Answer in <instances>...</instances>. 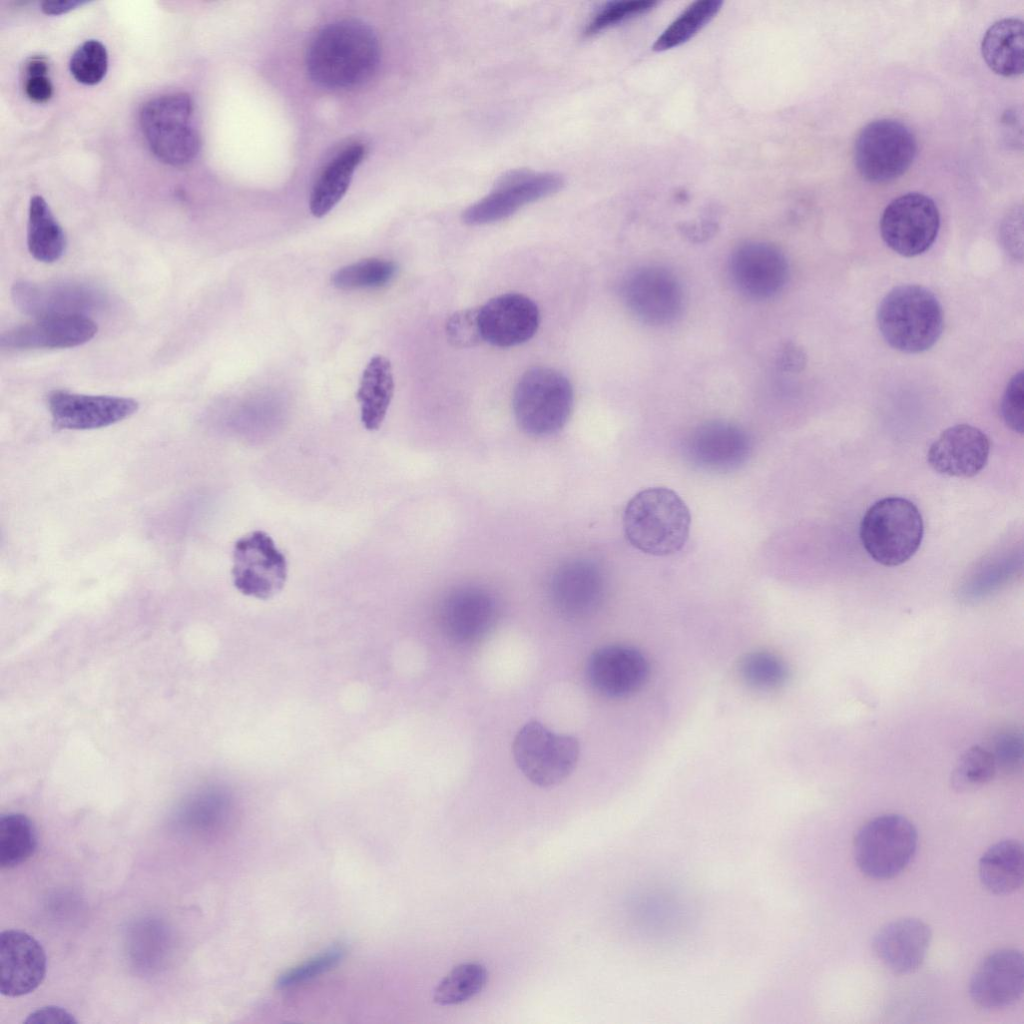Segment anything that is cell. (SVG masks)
I'll return each instance as SVG.
<instances>
[{
	"mask_svg": "<svg viewBox=\"0 0 1024 1024\" xmlns=\"http://www.w3.org/2000/svg\"><path fill=\"white\" fill-rule=\"evenodd\" d=\"M380 46L365 23L344 19L322 28L311 41L306 66L311 79L330 89H348L368 81L376 72Z\"/></svg>",
	"mask_w": 1024,
	"mask_h": 1024,
	"instance_id": "cell-1",
	"label": "cell"
},
{
	"mask_svg": "<svg viewBox=\"0 0 1024 1024\" xmlns=\"http://www.w3.org/2000/svg\"><path fill=\"white\" fill-rule=\"evenodd\" d=\"M691 526L689 508L667 487H649L636 493L623 513L628 542L643 553L667 556L686 544Z\"/></svg>",
	"mask_w": 1024,
	"mask_h": 1024,
	"instance_id": "cell-2",
	"label": "cell"
},
{
	"mask_svg": "<svg viewBox=\"0 0 1024 1024\" xmlns=\"http://www.w3.org/2000/svg\"><path fill=\"white\" fill-rule=\"evenodd\" d=\"M877 325L884 340L905 353L930 349L943 330V311L927 288L906 284L889 291L878 306Z\"/></svg>",
	"mask_w": 1024,
	"mask_h": 1024,
	"instance_id": "cell-3",
	"label": "cell"
},
{
	"mask_svg": "<svg viewBox=\"0 0 1024 1024\" xmlns=\"http://www.w3.org/2000/svg\"><path fill=\"white\" fill-rule=\"evenodd\" d=\"M924 524L910 500L890 496L873 503L860 523V539L869 556L884 566L908 561L923 539Z\"/></svg>",
	"mask_w": 1024,
	"mask_h": 1024,
	"instance_id": "cell-4",
	"label": "cell"
},
{
	"mask_svg": "<svg viewBox=\"0 0 1024 1024\" xmlns=\"http://www.w3.org/2000/svg\"><path fill=\"white\" fill-rule=\"evenodd\" d=\"M193 111V101L185 92L160 95L142 106L140 127L150 150L160 161L182 166L197 156L200 136Z\"/></svg>",
	"mask_w": 1024,
	"mask_h": 1024,
	"instance_id": "cell-5",
	"label": "cell"
},
{
	"mask_svg": "<svg viewBox=\"0 0 1024 1024\" xmlns=\"http://www.w3.org/2000/svg\"><path fill=\"white\" fill-rule=\"evenodd\" d=\"M574 404L570 381L549 367H533L519 379L513 392V412L526 434L546 437L560 431Z\"/></svg>",
	"mask_w": 1024,
	"mask_h": 1024,
	"instance_id": "cell-6",
	"label": "cell"
},
{
	"mask_svg": "<svg viewBox=\"0 0 1024 1024\" xmlns=\"http://www.w3.org/2000/svg\"><path fill=\"white\" fill-rule=\"evenodd\" d=\"M917 845L918 833L911 821L902 815L885 814L858 830L853 855L864 875L884 880L897 876L908 866Z\"/></svg>",
	"mask_w": 1024,
	"mask_h": 1024,
	"instance_id": "cell-7",
	"label": "cell"
},
{
	"mask_svg": "<svg viewBox=\"0 0 1024 1024\" xmlns=\"http://www.w3.org/2000/svg\"><path fill=\"white\" fill-rule=\"evenodd\" d=\"M916 153V138L909 127L898 120L882 118L869 122L858 133L853 157L865 180L882 183L905 173Z\"/></svg>",
	"mask_w": 1024,
	"mask_h": 1024,
	"instance_id": "cell-8",
	"label": "cell"
},
{
	"mask_svg": "<svg viewBox=\"0 0 1024 1024\" xmlns=\"http://www.w3.org/2000/svg\"><path fill=\"white\" fill-rule=\"evenodd\" d=\"M519 770L533 784L551 787L574 770L579 743L570 735L556 733L538 721H530L516 733L512 745Z\"/></svg>",
	"mask_w": 1024,
	"mask_h": 1024,
	"instance_id": "cell-9",
	"label": "cell"
},
{
	"mask_svg": "<svg viewBox=\"0 0 1024 1024\" xmlns=\"http://www.w3.org/2000/svg\"><path fill=\"white\" fill-rule=\"evenodd\" d=\"M940 228L937 205L927 195L910 192L893 199L884 209L880 231L884 242L904 257L927 251Z\"/></svg>",
	"mask_w": 1024,
	"mask_h": 1024,
	"instance_id": "cell-10",
	"label": "cell"
},
{
	"mask_svg": "<svg viewBox=\"0 0 1024 1024\" xmlns=\"http://www.w3.org/2000/svg\"><path fill=\"white\" fill-rule=\"evenodd\" d=\"M234 586L246 596L267 600L278 594L287 578V561L265 532L253 531L238 539L233 549Z\"/></svg>",
	"mask_w": 1024,
	"mask_h": 1024,
	"instance_id": "cell-11",
	"label": "cell"
},
{
	"mask_svg": "<svg viewBox=\"0 0 1024 1024\" xmlns=\"http://www.w3.org/2000/svg\"><path fill=\"white\" fill-rule=\"evenodd\" d=\"M563 184V178L552 172L510 171L489 194L463 212L462 220L473 226L501 221L525 205L557 192Z\"/></svg>",
	"mask_w": 1024,
	"mask_h": 1024,
	"instance_id": "cell-12",
	"label": "cell"
},
{
	"mask_svg": "<svg viewBox=\"0 0 1024 1024\" xmlns=\"http://www.w3.org/2000/svg\"><path fill=\"white\" fill-rule=\"evenodd\" d=\"M14 305L36 319L61 316H87L103 306L105 296L94 286L74 282H34L20 280L11 289Z\"/></svg>",
	"mask_w": 1024,
	"mask_h": 1024,
	"instance_id": "cell-13",
	"label": "cell"
},
{
	"mask_svg": "<svg viewBox=\"0 0 1024 1024\" xmlns=\"http://www.w3.org/2000/svg\"><path fill=\"white\" fill-rule=\"evenodd\" d=\"M753 450L750 435L726 420H711L697 426L687 437L684 451L689 462L704 471L727 473L739 469Z\"/></svg>",
	"mask_w": 1024,
	"mask_h": 1024,
	"instance_id": "cell-14",
	"label": "cell"
},
{
	"mask_svg": "<svg viewBox=\"0 0 1024 1024\" xmlns=\"http://www.w3.org/2000/svg\"><path fill=\"white\" fill-rule=\"evenodd\" d=\"M623 298L630 311L650 325L672 323L683 309V290L673 273L658 266L633 271L623 284Z\"/></svg>",
	"mask_w": 1024,
	"mask_h": 1024,
	"instance_id": "cell-15",
	"label": "cell"
},
{
	"mask_svg": "<svg viewBox=\"0 0 1024 1024\" xmlns=\"http://www.w3.org/2000/svg\"><path fill=\"white\" fill-rule=\"evenodd\" d=\"M498 608L494 597L477 586H462L449 592L439 610L440 627L454 644L471 646L481 642L494 628Z\"/></svg>",
	"mask_w": 1024,
	"mask_h": 1024,
	"instance_id": "cell-16",
	"label": "cell"
},
{
	"mask_svg": "<svg viewBox=\"0 0 1024 1024\" xmlns=\"http://www.w3.org/2000/svg\"><path fill=\"white\" fill-rule=\"evenodd\" d=\"M732 282L745 296L768 299L785 286L789 267L785 255L765 242H747L737 247L729 260Z\"/></svg>",
	"mask_w": 1024,
	"mask_h": 1024,
	"instance_id": "cell-17",
	"label": "cell"
},
{
	"mask_svg": "<svg viewBox=\"0 0 1024 1024\" xmlns=\"http://www.w3.org/2000/svg\"><path fill=\"white\" fill-rule=\"evenodd\" d=\"M52 422L57 429L91 430L120 422L138 409L131 398L86 395L54 390L47 398Z\"/></svg>",
	"mask_w": 1024,
	"mask_h": 1024,
	"instance_id": "cell-18",
	"label": "cell"
},
{
	"mask_svg": "<svg viewBox=\"0 0 1024 1024\" xmlns=\"http://www.w3.org/2000/svg\"><path fill=\"white\" fill-rule=\"evenodd\" d=\"M1023 990V954L1013 948L990 953L975 969L969 982L970 998L987 1010L1014 1005L1021 999Z\"/></svg>",
	"mask_w": 1024,
	"mask_h": 1024,
	"instance_id": "cell-19",
	"label": "cell"
},
{
	"mask_svg": "<svg viewBox=\"0 0 1024 1024\" xmlns=\"http://www.w3.org/2000/svg\"><path fill=\"white\" fill-rule=\"evenodd\" d=\"M478 320L483 341L507 348L525 343L535 335L540 313L529 297L506 293L479 307Z\"/></svg>",
	"mask_w": 1024,
	"mask_h": 1024,
	"instance_id": "cell-20",
	"label": "cell"
},
{
	"mask_svg": "<svg viewBox=\"0 0 1024 1024\" xmlns=\"http://www.w3.org/2000/svg\"><path fill=\"white\" fill-rule=\"evenodd\" d=\"M649 673V664L638 649L623 645H606L595 650L586 665L587 679L603 696L622 698L639 690Z\"/></svg>",
	"mask_w": 1024,
	"mask_h": 1024,
	"instance_id": "cell-21",
	"label": "cell"
},
{
	"mask_svg": "<svg viewBox=\"0 0 1024 1024\" xmlns=\"http://www.w3.org/2000/svg\"><path fill=\"white\" fill-rule=\"evenodd\" d=\"M990 440L979 428L957 424L944 430L927 452L929 465L939 474L969 478L986 466Z\"/></svg>",
	"mask_w": 1024,
	"mask_h": 1024,
	"instance_id": "cell-22",
	"label": "cell"
},
{
	"mask_svg": "<svg viewBox=\"0 0 1024 1024\" xmlns=\"http://www.w3.org/2000/svg\"><path fill=\"white\" fill-rule=\"evenodd\" d=\"M0 992L19 997L33 992L46 974V955L41 944L20 930H6L0 935Z\"/></svg>",
	"mask_w": 1024,
	"mask_h": 1024,
	"instance_id": "cell-23",
	"label": "cell"
},
{
	"mask_svg": "<svg viewBox=\"0 0 1024 1024\" xmlns=\"http://www.w3.org/2000/svg\"><path fill=\"white\" fill-rule=\"evenodd\" d=\"M97 330L87 316L41 318L3 332L0 346L8 351L71 348L90 341Z\"/></svg>",
	"mask_w": 1024,
	"mask_h": 1024,
	"instance_id": "cell-24",
	"label": "cell"
},
{
	"mask_svg": "<svg viewBox=\"0 0 1024 1024\" xmlns=\"http://www.w3.org/2000/svg\"><path fill=\"white\" fill-rule=\"evenodd\" d=\"M932 932L930 927L917 918H901L891 921L877 931L873 938V950L881 963L895 974H909L924 962Z\"/></svg>",
	"mask_w": 1024,
	"mask_h": 1024,
	"instance_id": "cell-25",
	"label": "cell"
},
{
	"mask_svg": "<svg viewBox=\"0 0 1024 1024\" xmlns=\"http://www.w3.org/2000/svg\"><path fill=\"white\" fill-rule=\"evenodd\" d=\"M603 575L587 560L566 563L551 582L550 595L556 610L564 617L580 619L593 613L604 596Z\"/></svg>",
	"mask_w": 1024,
	"mask_h": 1024,
	"instance_id": "cell-26",
	"label": "cell"
},
{
	"mask_svg": "<svg viewBox=\"0 0 1024 1024\" xmlns=\"http://www.w3.org/2000/svg\"><path fill=\"white\" fill-rule=\"evenodd\" d=\"M1023 22L1006 17L994 22L985 32L981 53L988 67L998 75L1016 77L1023 72Z\"/></svg>",
	"mask_w": 1024,
	"mask_h": 1024,
	"instance_id": "cell-27",
	"label": "cell"
},
{
	"mask_svg": "<svg viewBox=\"0 0 1024 1024\" xmlns=\"http://www.w3.org/2000/svg\"><path fill=\"white\" fill-rule=\"evenodd\" d=\"M364 156L365 147L360 143H354L326 165L310 196V211L315 217L320 218L328 214L343 198Z\"/></svg>",
	"mask_w": 1024,
	"mask_h": 1024,
	"instance_id": "cell-28",
	"label": "cell"
},
{
	"mask_svg": "<svg viewBox=\"0 0 1024 1024\" xmlns=\"http://www.w3.org/2000/svg\"><path fill=\"white\" fill-rule=\"evenodd\" d=\"M978 875L982 885L997 895L1020 888L1024 877L1022 844L1015 839H1004L990 846L979 860Z\"/></svg>",
	"mask_w": 1024,
	"mask_h": 1024,
	"instance_id": "cell-29",
	"label": "cell"
},
{
	"mask_svg": "<svg viewBox=\"0 0 1024 1024\" xmlns=\"http://www.w3.org/2000/svg\"><path fill=\"white\" fill-rule=\"evenodd\" d=\"M394 392V379L390 361L373 356L363 370L356 399L361 407V421L369 430H377L388 410Z\"/></svg>",
	"mask_w": 1024,
	"mask_h": 1024,
	"instance_id": "cell-30",
	"label": "cell"
},
{
	"mask_svg": "<svg viewBox=\"0 0 1024 1024\" xmlns=\"http://www.w3.org/2000/svg\"><path fill=\"white\" fill-rule=\"evenodd\" d=\"M66 236L49 205L40 195L30 199L27 225V246L38 261L53 263L66 250Z\"/></svg>",
	"mask_w": 1024,
	"mask_h": 1024,
	"instance_id": "cell-31",
	"label": "cell"
},
{
	"mask_svg": "<svg viewBox=\"0 0 1024 1024\" xmlns=\"http://www.w3.org/2000/svg\"><path fill=\"white\" fill-rule=\"evenodd\" d=\"M37 848V834L32 821L21 813L0 817V866L11 869L30 858Z\"/></svg>",
	"mask_w": 1024,
	"mask_h": 1024,
	"instance_id": "cell-32",
	"label": "cell"
},
{
	"mask_svg": "<svg viewBox=\"0 0 1024 1024\" xmlns=\"http://www.w3.org/2000/svg\"><path fill=\"white\" fill-rule=\"evenodd\" d=\"M484 965L467 962L455 966L436 986L433 1001L441 1006L464 1003L479 994L486 985Z\"/></svg>",
	"mask_w": 1024,
	"mask_h": 1024,
	"instance_id": "cell-33",
	"label": "cell"
},
{
	"mask_svg": "<svg viewBox=\"0 0 1024 1024\" xmlns=\"http://www.w3.org/2000/svg\"><path fill=\"white\" fill-rule=\"evenodd\" d=\"M722 4L718 0L690 4L656 39L653 50L666 51L686 43L717 15Z\"/></svg>",
	"mask_w": 1024,
	"mask_h": 1024,
	"instance_id": "cell-34",
	"label": "cell"
},
{
	"mask_svg": "<svg viewBox=\"0 0 1024 1024\" xmlns=\"http://www.w3.org/2000/svg\"><path fill=\"white\" fill-rule=\"evenodd\" d=\"M396 272L393 261L368 258L339 268L331 275V283L341 290L381 288L393 280Z\"/></svg>",
	"mask_w": 1024,
	"mask_h": 1024,
	"instance_id": "cell-35",
	"label": "cell"
},
{
	"mask_svg": "<svg viewBox=\"0 0 1024 1024\" xmlns=\"http://www.w3.org/2000/svg\"><path fill=\"white\" fill-rule=\"evenodd\" d=\"M740 673L750 686L758 689H772L785 683L788 668L777 655L756 651L747 654L741 661Z\"/></svg>",
	"mask_w": 1024,
	"mask_h": 1024,
	"instance_id": "cell-36",
	"label": "cell"
},
{
	"mask_svg": "<svg viewBox=\"0 0 1024 1024\" xmlns=\"http://www.w3.org/2000/svg\"><path fill=\"white\" fill-rule=\"evenodd\" d=\"M997 768L991 752L974 746L960 757L952 772V785L960 791L978 788L989 782Z\"/></svg>",
	"mask_w": 1024,
	"mask_h": 1024,
	"instance_id": "cell-37",
	"label": "cell"
},
{
	"mask_svg": "<svg viewBox=\"0 0 1024 1024\" xmlns=\"http://www.w3.org/2000/svg\"><path fill=\"white\" fill-rule=\"evenodd\" d=\"M69 69L75 80L81 84L99 83L108 69L106 47L95 39L83 42L72 54Z\"/></svg>",
	"mask_w": 1024,
	"mask_h": 1024,
	"instance_id": "cell-38",
	"label": "cell"
},
{
	"mask_svg": "<svg viewBox=\"0 0 1024 1024\" xmlns=\"http://www.w3.org/2000/svg\"><path fill=\"white\" fill-rule=\"evenodd\" d=\"M343 945H333L316 956L283 972L276 980L277 988H289L309 981L335 967L345 955Z\"/></svg>",
	"mask_w": 1024,
	"mask_h": 1024,
	"instance_id": "cell-39",
	"label": "cell"
},
{
	"mask_svg": "<svg viewBox=\"0 0 1024 1024\" xmlns=\"http://www.w3.org/2000/svg\"><path fill=\"white\" fill-rule=\"evenodd\" d=\"M658 2L651 0L617 1L602 7L587 24L584 34L592 36L607 28L652 10Z\"/></svg>",
	"mask_w": 1024,
	"mask_h": 1024,
	"instance_id": "cell-40",
	"label": "cell"
},
{
	"mask_svg": "<svg viewBox=\"0 0 1024 1024\" xmlns=\"http://www.w3.org/2000/svg\"><path fill=\"white\" fill-rule=\"evenodd\" d=\"M49 61L45 56L34 55L23 65V88L26 96L35 103H45L53 95V85L48 76Z\"/></svg>",
	"mask_w": 1024,
	"mask_h": 1024,
	"instance_id": "cell-41",
	"label": "cell"
},
{
	"mask_svg": "<svg viewBox=\"0 0 1024 1024\" xmlns=\"http://www.w3.org/2000/svg\"><path fill=\"white\" fill-rule=\"evenodd\" d=\"M448 341L458 348H470L483 341L478 308H469L452 314L446 322Z\"/></svg>",
	"mask_w": 1024,
	"mask_h": 1024,
	"instance_id": "cell-42",
	"label": "cell"
},
{
	"mask_svg": "<svg viewBox=\"0 0 1024 1024\" xmlns=\"http://www.w3.org/2000/svg\"><path fill=\"white\" fill-rule=\"evenodd\" d=\"M1023 372L1016 373L1009 381L1001 401V415L1005 424L1014 432L1023 433Z\"/></svg>",
	"mask_w": 1024,
	"mask_h": 1024,
	"instance_id": "cell-43",
	"label": "cell"
},
{
	"mask_svg": "<svg viewBox=\"0 0 1024 1024\" xmlns=\"http://www.w3.org/2000/svg\"><path fill=\"white\" fill-rule=\"evenodd\" d=\"M996 768L1013 771L1021 765L1023 759V738L1020 733L1007 731L999 734L990 751Z\"/></svg>",
	"mask_w": 1024,
	"mask_h": 1024,
	"instance_id": "cell-44",
	"label": "cell"
},
{
	"mask_svg": "<svg viewBox=\"0 0 1024 1024\" xmlns=\"http://www.w3.org/2000/svg\"><path fill=\"white\" fill-rule=\"evenodd\" d=\"M1022 229V213L1021 210L1017 213L1014 210L1005 219L1001 228V237L1003 238L1004 245L1009 253L1017 256L1019 253L1022 255V232L1017 233V230Z\"/></svg>",
	"mask_w": 1024,
	"mask_h": 1024,
	"instance_id": "cell-45",
	"label": "cell"
},
{
	"mask_svg": "<svg viewBox=\"0 0 1024 1024\" xmlns=\"http://www.w3.org/2000/svg\"><path fill=\"white\" fill-rule=\"evenodd\" d=\"M25 1023H36V1024H47V1023H58V1024H71L77 1023L71 1013L65 1009L57 1006H47L37 1009L30 1013Z\"/></svg>",
	"mask_w": 1024,
	"mask_h": 1024,
	"instance_id": "cell-46",
	"label": "cell"
},
{
	"mask_svg": "<svg viewBox=\"0 0 1024 1024\" xmlns=\"http://www.w3.org/2000/svg\"><path fill=\"white\" fill-rule=\"evenodd\" d=\"M85 3V1L79 0H47L41 3V9L47 15H60Z\"/></svg>",
	"mask_w": 1024,
	"mask_h": 1024,
	"instance_id": "cell-47",
	"label": "cell"
}]
</instances>
